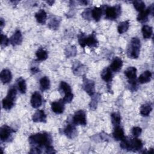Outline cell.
Wrapping results in <instances>:
<instances>
[{
    "label": "cell",
    "mask_w": 154,
    "mask_h": 154,
    "mask_svg": "<svg viewBox=\"0 0 154 154\" xmlns=\"http://www.w3.org/2000/svg\"><path fill=\"white\" fill-rule=\"evenodd\" d=\"M29 143L34 146V148L38 150L39 153L40 147H45L46 150V153H55L53 147L51 145L52 143L51 137L47 133H37L31 135L29 137Z\"/></svg>",
    "instance_id": "cell-1"
},
{
    "label": "cell",
    "mask_w": 154,
    "mask_h": 154,
    "mask_svg": "<svg viewBox=\"0 0 154 154\" xmlns=\"http://www.w3.org/2000/svg\"><path fill=\"white\" fill-rule=\"evenodd\" d=\"M120 146L123 149L128 150L136 151L140 150L143 147L142 141L137 138L134 139H128L125 138L121 141Z\"/></svg>",
    "instance_id": "cell-2"
},
{
    "label": "cell",
    "mask_w": 154,
    "mask_h": 154,
    "mask_svg": "<svg viewBox=\"0 0 154 154\" xmlns=\"http://www.w3.org/2000/svg\"><path fill=\"white\" fill-rule=\"evenodd\" d=\"M78 42L81 46L84 48L85 46L89 47H96L98 44L94 33L91 34L90 35L87 37L83 33H81L78 36Z\"/></svg>",
    "instance_id": "cell-3"
},
{
    "label": "cell",
    "mask_w": 154,
    "mask_h": 154,
    "mask_svg": "<svg viewBox=\"0 0 154 154\" xmlns=\"http://www.w3.org/2000/svg\"><path fill=\"white\" fill-rule=\"evenodd\" d=\"M17 94L16 89L14 87H11L8 91L5 98L2 100V106L6 110H10L14 106V100Z\"/></svg>",
    "instance_id": "cell-4"
},
{
    "label": "cell",
    "mask_w": 154,
    "mask_h": 154,
    "mask_svg": "<svg viewBox=\"0 0 154 154\" xmlns=\"http://www.w3.org/2000/svg\"><path fill=\"white\" fill-rule=\"evenodd\" d=\"M140 51V40L137 38H132L128 49V55L131 58H137Z\"/></svg>",
    "instance_id": "cell-5"
},
{
    "label": "cell",
    "mask_w": 154,
    "mask_h": 154,
    "mask_svg": "<svg viewBox=\"0 0 154 154\" xmlns=\"http://www.w3.org/2000/svg\"><path fill=\"white\" fill-rule=\"evenodd\" d=\"M121 13V7L117 4L113 7H106L105 9V17L106 19L113 20L118 17Z\"/></svg>",
    "instance_id": "cell-6"
},
{
    "label": "cell",
    "mask_w": 154,
    "mask_h": 154,
    "mask_svg": "<svg viewBox=\"0 0 154 154\" xmlns=\"http://www.w3.org/2000/svg\"><path fill=\"white\" fill-rule=\"evenodd\" d=\"M60 88L63 91L65 95L62 100L64 103H70L73 98V95L72 93V90L70 85L64 81H62L60 83Z\"/></svg>",
    "instance_id": "cell-7"
},
{
    "label": "cell",
    "mask_w": 154,
    "mask_h": 154,
    "mask_svg": "<svg viewBox=\"0 0 154 154\" xmlns=\"http://www.w3.org/2000/svg\"><path fill=\"white\" fill-rule=\"evenodd\" d=\"M73 122L75 125L85 126L87 123L85 112L83 110L77 111L73 117Z\"/></svg>",
    "instance_id": "cell-8"
},
{
    "label": "cell",
    "mask_w": 154,
    "mask_h": 154,
    "mask_svg": "<svg viewBox=\"0 0 154 154\" xmlns=\"http://www.w3.org/2000/svg\"><path fill=\"white\" fill-rule=\"evenodd\" d=\"M125 75L129 79V82L133 86L136 85L137 69L134 67H129L125 70Z\"/></svg>",
    "instance_id": "cell-9"
},
{
    "label": "cell",
    "mask_w": 154,
    "mask_h": 154,
    "mask_svg": "<svg viewBox=\"0 0 154 154\" xmlns=\"http://www.w3.org/2000/svg\"><path fill=\"white\" fill-rule=\"evenodd\" d=\"M153 11H154V7H153V4H152V5L149 7L143 10L139 13L137 18V20L141 23L146 22L147 20L149 15L150 14H153Z\"/></svg>",
    "instance_id": "cell-10"
},
{
    "label": "cell",
    "mask_w": 154,
    "mask_h": 154,
    "mask_svg": "<svg viewBox=\"0 0 154 154\" xmlns=\"http://www.w3.org/2000/svg\"><path fill=\"white\" fill-rule=\"evenodd\" d=\"M14 131L7 125L2 126L0 129V138L2 141H7Z\"/></svg>",
    "instance_id": "cell-11"
},
{
    "label": "cell",
    "mask_w": 154,
    "mask_h": 154,
    "mask_svg": "<svg viewBox=\"0 0 154 154\" xmlns=\"http://www.w3.org/2000/svg\"><path fill=\"white\" fill-rule=\"evenodd\" d=\"M31 103L32 106L34 108H37L41 106L42 99L41 94L38 92L35 91L32 94L31 99Z\"/></svg>",
    "instance_id": "cell-12"
},
{
    "label": "cell",
    "mask_w": 154,
    "mask_h": 154,
    "mask_svg": "<svg viewBox=\"0 0 154 154\" xmlns=\"http://www.w3.org/2000/svg\"><path fill=\"white\" fill-rule=\"evenodd\" d=\"M83 88L84 90L91 96L94 94V82L93 81L86 79L84 81Z\"/></svg>",
    "instance_id": "cell-13"
},
{
    "label": "cell",
    "mask_w": 154,
    "mask_h": 154,
    "mask_svg": "<svg viewBox=\"0 0 154 154\" xmlns=\"http://www.w3.org/2000/svg\"><path fill=\"white\" fill-rule=\"evenodd\" d=\"M64 103L62 100L53 102L51 103L52 110L56 114H61L62 112H63L64 109Z\"/></svg>",
    "instance_id": "cell-14"
},
{
    "label": "cell",
    "mask_w": 154,
    "mask_h": 154,
    "mask_svg": "<svg viewBox=\"0 0 154 154\" xmlns=\"http://www.w3.org/2000/svg\"><path fill=\"white\" fill-rule=\"evenodd\" d=\"M32 119L34 122H46V116L43 110H37L32 115Z\"/></svg>",
    "instance_id": "cell-15"
},
{
    "label": "cell",
    "mask_w": 154,
    "mask_h": 154,
    "mask_svg": "<svg viewBox=\"0 0 154 154\" xmlns=\"http://www.w3.org/2000/svg\"><path fill=\"white\" fill-rule=\"evenodd\" d=\"M73 124H68L64 131V134L69 138H73L76 135V129Z\"/></svg>",
    "instance_id": "cell-16"
},
{
    "label": "cell",
    "mask_w": 154,
    "mask_h": 154,
    "mask_svg": "<svg viewBox=\"0 0 154 154\" xmlns=\"http://www.w3.org/2000/svg\"><path fill=\"white\" fill-rule=\"evenodd\" d=\"M22 41V37L21 32L17 30L10 38V42L13 46H16L20 44Z\"/></svg>",
    "instance_id": "cell-17"
},
{
    "label": "cell",
    "mask_w": 154,
    "mask_h": 154,
    "mask_svg": "<svg viewBox=\"0 0 154 154\" xmlns=\"http://www.w3.org/2000/svg\"><path fill=\"white\" fill-rule=\"evenodd\" d=\"M0 78L3 84H7L9 82L12 78L11 72L8 69L2 70L0 74Z\"/></svg>",
    "instance_id": "cell-18"
},
{
    "label": "cell",
    "mask_w": 154,
    "mask_h": 154,
    "mask_svg": "<svg viewBox=\"0 0 154 154\" xmlns=\"http://www.w3.org/2000/svg\"><path fill=\"white\" fill-rule=\"evenodd\" d=\"M113 137L115 140H122L125 138L124 131L122 128H121L120 126H115L114 132H113Z\"/></svg>",
    "instance_id": "cell-19"
},
{
    "label": "cell",
    "mask_w": 154,
    "mask_h": 154,
    "mask_svg": "<svg viewBox=\"0 0 154 154\" xmlns=\"http://www.w3.org/2000/svg\"><path fill=\"white\" fill-rule=\"evenodd\" d=\"M122 65H123V61L122 59L119 57H116L113 60L111 64L110 69L114 72H118L121 69Z\"/></svg>",
    "instance_id": "cell-20"
},
{
    "label": "cell",
    "mask_w": 154,
    "mask_h": 154,
    "mask_svg": "<svg viewBox=\"0 0 154 154\" xmlns=\"http://www.w3.org/2000/svg\"><path fill=\"white\" fill-rule=\"evenodd\" d=\"M35 17L38 23L43 24L46 22V17H47V14L44 10L40 9L38 11H37L35 13Z\"/></svg>",
    "instance_id": "cell-21"
},
{
    "label": "cell",
    "mask_w": 154,
    "mask_h": 154,
    "mask_svg": "<svg viewBox=\"0 0 154 154\" xmlns=\"http://www.w3.org/2000/svg\"><path fill=\"white\" fill-rule=\"evenodd\" d=\"M111 71L112 70L110 69L109 67H106L101 72L102 78L106 82H109L112 80V75Z\"/></svg>",
    "instance_id": "cell-22"
},
{
    "label": "cell",
    "mask_w": 154,
    "mask_h": 154,
    "mask_svg": "<svg viewBox=\"0 0 154 154\" xmlns=\"http://www.w3.org/2000/svg\"><path fill=\"white\" fill-rule=\"evenodd\" d=\"M152 78V73L149 70H146L141 74L138 78V81L141 84L149 82Z\"/></svg>",
    "instance_id": "cell-23"
},
{
    "label": "cell",
    "mask_w": 154,
    "mask_h": 154,
    "mask_svg": "<svg viewBox=\"0 0 154 154\" xmlns=\"http://www.w3.org/2000/svg\"><path fill=\"white\" fill-rule=\"evenodd\" d=\"M102 9L101 7H94L92 10L91 11V14L92 17L96 20L99 21L102 16Z\"/></svg>",
    "instance_id": "cell-24"
},
{
    "label": "cell",
    "mask_w": 154,
    "mask_h": 154,
    "mask_svg": "<svg viewBox=\"0 0 154 154\" xmlns=\"http://www.w3.org/2000/svg\"><path fill=\"white\" fill-rule=\"evenodd\" d=\"M152 110V108L150 104L144 103L141 105L140 108V114L143 116H147Z\"/></svg>",
    "instance_id": "cell-25"
},
{
    "label": "cell",
    "mask_w": 154,
    "mask_h": 154,
    "mask_svg": "<svg viewBox=\"0 0 154 154\" xmlns=\"http://www.w3.org/2000/svg\"><path fill=\"white\" fill-rule=\"evenodd\" d=\"M40 88L42 91H45L49 89L50 87V81L48 77L44 76L40 80Z\"/></svg>",
    "instance_id": "cell-26"
},
{
    "label": "cell",
    "mask_w": 154,
    "mask_h": 154,
    "mask_svg": "<svg viewBox=\"0 0 154 154\" xmlns=\"http://www.w3.org/2000/svg\"><path fill=\"white\" fill-rule=\"evenodd\" d=\"M143 36L144 38H149L153 33L152 28L149 25H144L142 28Z\"/></svg>",
    "instance_id": "cell-27"
},
{
    "label": "cell",
    "mask_w": 154,
    "mask_h": 154,
    "mask_svg": "<svg viewBox=\"0 0 154 154\" xmlns=\"http://www.w3.org/2000/svg\"><path fill=\"white\" fill-rule=\"evenodd\" d=\"M129 26V20L123 21V22L120 23L117 27V30H118L119 33L123 34V33L125 32L128 29Z\"/></svg>",
    "instance_id": "cell-28"
},
{
    "label": "cell",
    "mask_w": 154,
    "mask_h": 154,
    "mask_svg": "<svg viewBox=\"0 0 154 154\" xmlns=\"http://www.w3.org/2000/svg\"><path fill=\"white\" fill-rule=\"evenodd\" d=\"M36 57L37 58V60L43 61L48 58V53L45 50L40 48L36 52Z\"/></svg>",
    "instance_id": "cell-29"
},
{
    "label": "cell",
    "mask_w": 154,
    "mask_h": 154,
    "mask_svg": "<svg viewBox=\"0 0 154 154\" xmlns=\"http://www.w3.org/2000/svg\"><path fill=\"white\" fill-rule=\"evenodd\" d=\"M17 85H18L19 90L21 93H25L26 92V85L25 83V81L23 78H20L18 79Z\"/></svg>",
    "instance_id": "cell-30"
},
{
    "label": "cell",
    "mask_w": 154,
    "mask_h": 154,
    "mask_svg": "<svg viewBox=\"0 0 154 154\" xmlns=\"http://www.w3.org/2000/svg\"><path fill=\"white\" fill-rule=\"evenodd\" d=\"M111 120L112 123L114 126H119L121 121L120 115L117 112H113L111 114Z\"/></svg>",
    "instance_id": "cell-31"
},
{
    "label": "cell",
    "mask_w": 154,
    "mask_h": 154,
    "mask_svg": "<svg viewBox=\"0 0 154 154\" xmlns=\"http://www.w3.org/2000/svg\"><path fill=\"white\" fill-rule=\"evenodd\" d=\"M134 8L138 11H141L145 8V3L142 1H133Z\"/></svg>",
    "instance_id": "cell-32"
},
{
    "label": "cell",
    "mask_w": 154,
    "mask_h": 154,
    "mask_svg": "<svg viewBox=\"0 0 154 154\" xmlns=\"http://www.w3.org/2000/svg\"><path fill=\"white\" fill-rule=\"evenodd\" d=\"M65 54L67 57L75 56L76 54V49L75 46H72L70 47L67 48L65 51Z\"/></svg>",
    "instance_id": "cell-33"
},
{
    "label": "cell",
    "mask_w": 154,
    "mask_h": 154,
    "mask_svg": "<svg viewBox=\"0 0 154 154\" xmlns=\"http://www.w3.org/2000/svg\"><path fill=\"white\" fill-rule=\"evenodd\" d=\"M59 25V21L57 19H52L49 23V27L52 29H56Z\"/></svg>",
    "instance_id": "cell-34"
},
{
    "label": "cell",
    "mask_w": 154,
    "mask_h": 154,
    "mask_svg": "<svg viewBox=\"0 0 154 154\" xmlns=\"http://www.w3.org/2000/svg\"><path fill=\"white\" fill-rule=\"evenodd\" d=\"M94 97H93V99L91 100V102L90 103V106L91 108V109H96L97 105V102L99 99V96H93Z\"/></svg>",
    "instance_id": "cell-35"
},
{
    "label": "cell",
    "mask_w": 154,
    "mask_h": 154,
    "mask_svg": "<svg viewBox=\"0 0 154 154\" xmlns=\"http://www.w3.org/2000/svg\"><path fill=\"white\" fill-rule=\"evenodd\" d=\"M10 40L7 37L2 34H1V46L2 47H5L8 45Z\"/></svg>",
    "instance_id": "cell-36"
},
{
    "label": "cell",
    "mask_w": 154,
    "mask_h": 154,
    "mask_svg": "<svg viewBox=\"0 0 154 154\" xmlns=\"http://www.w3.org/2000/svg\"><path fill=\"white\" fill-rule=\"evenodd\" d=\"M141 132H142L141 128L138 126L134 127L132 129V134L135 137H138L139 135H140V134H141Z\"/></svg>",
    "instance_id": "cell-37"
},
{
    "label": "cell",
    "mask_w": 154,
    "mask_h": 154,
    "mask_svg": "<svg viewBox=\"0 0 154 154\" xmlns=\"http://www.w3.org/2000/svg\"><path fill=\"white\" fill-rule=\"evenodd\" d=\"M4 24H5L4 20H3L2 18H1V19H0V26H1V28L3 27V26L4 25Z\"/></svg>",
    "instance_id": "cell-38"
},
{
    "label": "cell",
    "mask_w": 154,
    "mask_h": 154,
    "mask_svg": "<svg viewBox=\"0 0 154 154\" xmlns=\"http://www.w3.org/2000/svg\"><path fill=\"white\" fill-rule=\"evenodd\" d=\"M31 72L32 73H37L38 72V69L37 67H32L31 69Z\"/></svg>",
    "instance_id": "cell-39"
},
{
    "label": "cell",
    "mask_w": 154,
    "mask_h": 154,
    "mask_svg": "<svg viewBox=\"0 0 154 154\" xmlns=\"http://www.w3.org/2000/svg\"><path fill=\"white\" fill-rule=\"evenodd\" d=\"M147 153H153V149H150V150H149Z\"/></svg>",
    "instance_id": "cell-40"
},
{
    "label": "cell",
    "mask_w": 154,
    "mask_h": 154,
    "mask_svg": "<svg viewBox=\"0 0 154 154\" xmlns=\"http://www.w3.org/2000/svg\"><path fill=\"white\" fill-rule=\"evenodd\" d=\"M47 2H48V4H49L50 5H52V4L54 2V1H47Z\"/></svg>",
    "instance_id": "cell-41"
}]
</instances>
